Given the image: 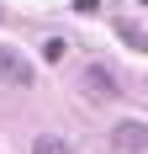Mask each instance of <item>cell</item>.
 Returning a JSON list of instances; mask_svg holds the SVG:
<instances>
[{"mask_svg": "<svg viewBox=\"0 0 148 154\" xmlns=\"http://www.w3.org/2000/svg\"><path fill=\"white\" fill-rule=\"evenodd\" d=\"M0 80H11V85H32V64L16 53V48L0 43Z\"/></svg>", "mask_w": 148, "mask_h": 154, "instance_id": "3", "label": "cell"}, {"mask_svg": "<svg viewBox=\"0 0 148 154\" xmlns=\"http://www.w3.org/2000/svg\"><path fill=\"white\" fill-rule=\"evenodd\" d=\"M64 53H69V43H64V37H48V43H43V59H48V64H58Z\"/></svg>", "mask_w": 148, "mask_h": 154, "instance_id": "5", "label": "cell"}, {"mask_svg": "<svg viewBox=\"0 0 148 154\" xmlns=\"http://www.w3.org/2000/svg\"><path fill=\"white\" fill-rule=\"evenodd\" d=\"M143 5H148V0H143Z\"/></svg>", "mask_w": 148, "mask_h": 154, "instance_id": "8", "label": "cell"}, {"mask_svg": "<svg viewBox=\"0 0 148 154\" xmlns=\"http://www.w3.org/2000/svg\"><path fill=\"white\" fill-rule=\"evenodd\" d=\"M122 37H127L132 48H143V53H148V32H143V27H132V21H122Z\"/></svg>", "mask_w": 148, "mask_h": 154, "instance_id": "6", "label": "cell"}, {"mask_svg": "<svg viewBox=\"0 0 148 154\" xmlns=\"http://www.w3.org/2000/svg\"><path fill=\"white\" fill-rule=\"evenodd\" d=\"M79 85H85V96H90V101H117V96H122V91H117V80H111V69H106V64H90Z\"/></svg>", "mask_w": 148, "mask_h": 154, "instance_id": "1", "label": "cell"}, {"mask_svg": "<svg viewBox=\"0 0 148 154\" xmlns=\"http://www.w3.org/2000/svg\"><path fill=\"white\" fill-rule=\"evenodd\" d=\"M74 11H79V16H95V11H101V0H74Z\"/></svg>", "mask_w": 148, "mask_h": 154, "instance_id": "7", "label": "cell"}, {"mask_svg": "<svg viewBox=\"0 0 148 154\" xmlns=\"http://www.w3.org/2000/svg\"><path fill=\"white\" fill-rule=\"evenodd\" d=\"M117 149L122 154H148V122H117Z\"/></svg>", "mask_w": 148, "mask_h": 154, "instance_id": "2", "label": "cell"}, {"mask_svg": "<svg viewBox=\"0 0 148 154\" xmlns=\"http://www.w3.org/2000/svg\"><path fill=\"white\" fill-rule=\"evenodd\" d=\"M32 154H74V149L58 138V133H37V138H32Z\"/></svg>", "mask_w": 148, "mask_h": 154, "instance_id": "4", "label": "cell"}]
</instances>
